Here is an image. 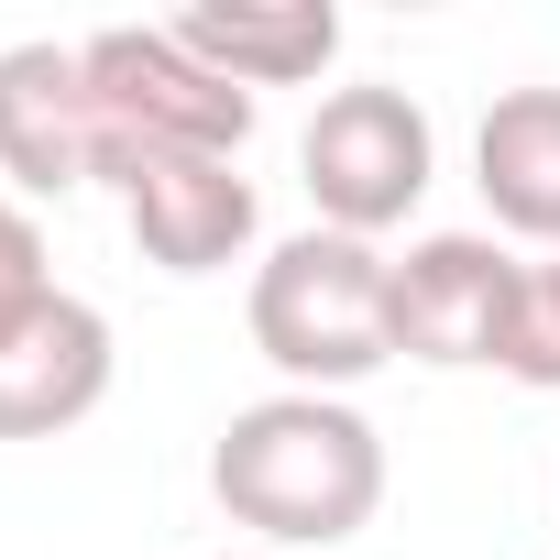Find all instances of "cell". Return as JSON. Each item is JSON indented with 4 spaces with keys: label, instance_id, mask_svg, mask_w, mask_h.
Here are the masks:
<instances>
[{
    "label": "cell",
    "instance_id": "3957f363",
    "mask_svg": "<svg viewBox=\"0 0 560 560\" xmlns=\"http://www.w3.org/2000/svg\"><path fill=\"white\" fill-rule=\"evenodd\" d=\"M298 176H308L319 231L385 242V231L429 198V176H440V132H429V110H418L407 89L363 78V89H330V100L308 110V132H298Z\"/></svg>",
    "mask_w": 560,
    "mask_h": 560
},
{
    "label": "cell",
    "instance_id": "8fae6325",
    "mask_svg": "<svg viewBox=\"0 0 560 560\" xmlns=\"http://www.w3.org/2000/svg\"><path fill=\"white\" fill-rule=\"evenodd\" d=\"M505 374L560 396V253L527 264V287H516V330H505Z\"/></svg>",
    "mask_w": 560,
    "mask_h": 560
},
{
    "label": "cell",
    "instance_id": "6da1fadb",
    "mask_svg": "<svg viewBox=\"0 0 560 560\" xmlns=\"http://www.w3.org/2000/svg\"><path fill=\"white\" fill-rule=\"evenodd\" d=\"M209 494L264 549H341L385 505V429L352 396H253L209 451Z\"/></svg>",
    "mask_w": 560,
    "mask_h": 560
},
{
    "label": "cell",
    "instance_id": "30bf717a",
    "mask_svg": "<svg viewBox=\"0 0 560 560\" xmlns=\"http://www.w3.org/2000/svg\"><path fill=\"white\" fill-rule=\"evenodd\" d=\"M176 34L231 89H308L341 56V12H330V0H287V12H187Z\"/></svg>",
    "mask_w": 560,
    "mask_h": 560
},
{
    "label": "cell",
    "instance_id": "9c48e42d",
    "mask_svg": "<svg viewBox=\"0 0 560 560\" xmlns=\"http://www.w3.org/2000/svg\"><path fill=\"white\" fill-rule=\"evenodd\" d=\"M472 187H483L494 231L560 253V89H494V110L472 132Z\"/></svg>",
    "mask_w": 560,
    "mask_h": 560
},
{
    "label": "cell",
    "instance_id": "8992f818",
    "mask_svg": "<svg viewBox=\"0 0 560 560\" xmlns=\"http://www.w3.org/2000/svg\"><path fill=\"white\" fill-rule=\"evenodd\" d=\"M89 176H110V121H100L89 56L78 45H12L0 56V187L78 198Z\"/></svg>",
    "mask_w": 560,
    "mask_h": 560
},
{
    "label": "cell",
    "instance_id": "277c9868",
    "mask_svg": "<svg viewBox=\"0 0 560 560\" xmlns=\"http://www.w3.org/2000/svg\"><path fill=\"white\" fill-rule=\"evenodd\" d=\"M78 56H89V89H100V121H110V165L121 154H242L253 143V89L198 67L176 23H110Z\"/></svg>",
    "mask_w": 560,
    "mask_h": 560
},
{
    "label": "cell",
    "instance_id": "7a4b0ae2",
    "mask_svg": "<svg viewBox=\"0 0 560 560\" xmlns=\"http://www.w3.org/2000/svg\"><path fill=\"white\" fill-rule=\"evenodd\" d=\"M396 253L352 231H298L253 264V352L287 374L298 396H341L396 363Z\"/></svg>",
    "mask_w": 560,
    "mask_h": 560
},
{
    "label": "cell",
    "instance_id": "52a82bcc",
    "mask_svg": "<svg viewBox=\"0 0 560 560\" xmlns=\"http://www.w3.org/2000/svg\"><path fill=\"white\" fill-rule=\"evenodd\" d=\"M110 187H121V220H132L143 264H165V275H220V264H242V242H253V220H264L242 154H121Z\"/></svg>",
    "mask_w": 560,
    "mask_h": 560
},
{
    "label": "cell",
    "instance_id": "7c38bea8",
    "mask_svg": "<svg viewBox=\"0 0 560 560\" xmlns=\"http://www.w3.org/2000/svg\"><path fill=\"white\" fill-rule=\"evenodd\" d=\"M56 298V264H45V231H34V209L0 187V330L12 319H34Z\"/></svg>",
    "mask_w": 560,
    "mask_h": 560
},
{
    "label": "cell",
    "instance_id": "ba28073f",
    "mask_svg": "<svg viewBox=\"0 0 560 560\" xmlns=\"http://www.w3.org/2000/svg\"><path fill=\"white\" fill-rule=\"evenodd\" d=\"M110 319L89 308V298H45L34 319H12L0 330V440H56V429H78L100 396H110Z\"/></svg>",
    "mask_w": 560,
    "mask_h": 560
},
{
    "label": "cell",
    "instance_id": "5b68a950",
    "mask_svg": "<svg viewBox=\"0 0 560 560\" xmlns=\"http://www.w3.org/2000/svg\"><path fill=\"white\" fill-rule=\"evenodd\" d=\"M396 352L407 363H494L505 374V330H516V287H527V264L494 242V231H429L407 242L396 264Z\"/></svg>",
    "mask_w": 560,
    "mask_h": 560
},
{
    "label": "cell",
    "instance_id": "4fadbf2b",
    "mask_svg": "<svg viewBox=\"0 0 560 560\" xmlns=\"http://www.w3.org/2000/svg\"><path fill=\"white\" fill-rule=\"evenodd\" d=\"M220 560H253V549H220Z\"/></svg>",
    "mask_w": 560,
    "mask_h": 560
}]
</instances>
